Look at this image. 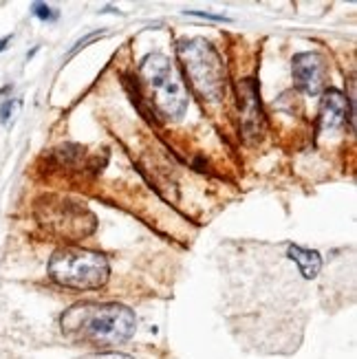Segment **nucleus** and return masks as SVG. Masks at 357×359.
Here are the masks:
<instances>
[{
	"instance_id": "7",
	"label": "nucleus",
	"mask_w": 357,
	"mask_h": 359,
	"mask_svg": "<svg viewBox=\"0 0 357 359\" xmlns=\"http://www.w3.org/2000/svg\"><path fill=\"white\" fill-rule=\"evenodd\" d=\"M289 258L298 264L304 278H316L320 273L322 260H320L318 252H314V249H304V247H298V245H291L289 247Z\"/></svg>"
},
{
	"instance_id": "6",
	"label": "nucleus",
	"mask_w": 357,
	"mask_h": 359,
	"mask_svg": "<svg viewBox=\"0 0 357 359\" xmlns=\"http://www.w3.org/2000/svg\"><path fill=\"white\" fill-rule=\"evenodd\" d=\"M346 115H349V102L342 93L333 88L324 93L322 108H320V130L322 133L337 130L346 121Z\"/></svg>"
},
{
	"instance_id": "10",
	"label": "nucleus",
	"mask_w": 357,
	"mask_h": 359,
	"mask_svg": "<svg viewBox=\"0 0 357 359\" xmlns=\"http://www.w3.org/2000/svg\"><path fill=\"white\" fill-rule=\"evenodd\" d=\"M84 359H133V357L121 355V353H97V355H88Z\"/></svg>"
},
{
	"instance_id": "12",
	"label": "nucleus",
	"mask_w": 357,
	"mask_h": 359,
	"mask_svg": "<svg viewBox=\"0 0 357 359\" xmlns=\"http://www.w3.org/2000/svg\"><path fill=\"white\" fill-rule=\"evenodd\" d=\"M7 42H9V38H5V40H0V51H3V49H5V46H7Z\"/></svg>"
},
{
	"instance_id": "4",
	"label": "nucleus",
	"mask_w": 357,
	"mask_h": 359,
	"mask_svg": "<svg viewBox=\"0 0 357 359\" xmlns=\"http://www.w3.org/2000/svg\"><path fill=\"white\" fill-rule=\"evenodd\" d=\"M142 77L157 106V111L166 117H181L188 108V90L181 80L179 71L170 65V60L152 53L142 62Z\"/></svg>"
},
{
	"instance_id": "8",
	"label": "nucleus",
	"mask_w": 357,
	"mask_h": 359,
	"mask_svg": "<svg viewBox=\"0 0 357 359\" xmlns=\"http://www.w3.org/2000/svg\"><path fill=\"white\" fill-rule=\"evenodd\" d=\"M34 15H38L40 20H53L55 18V13L51 11L49 5H42V3H36L34 5Z\"/></svg>"
},
{
	"instance_id": "11",
	"label": "nucleus",
	"mask_w": 357,
	"mask_h": 359,
	"mask_svg": "<svg viewBox=\"0 0 357 359\" xmlns=\"http://www.w3.org/2000/svg\"><path fill=\"white\" fill-rule=\"evenodd\" d=\"M192 15H198V18H208V20H225L223 15H214V13H203V11H194Z\"/></svg>"
},
{
	"instance_id": "2",
	"label": "nucleus",
	"mask_w": 357,
	"mask_h": 359,
	"mask_svg": "<svg viewBox=\"0 0 357 359\" xmlns=\"http://www.w3.org/2000/svg\"><path fill=\"white\" fill-rule=\"evenodd\" d=\"M177 53L192 88L203 100L219 102L225 93V65L214 46L203 38L181 40Z\"/></svg>"
},
{
	"instance_id": "1",
	"label": "nucleus",
	"mask_w": 357,
	"mask_h": 359,
	"mask_svg": "<svg viewBox=\"0 0 357 359\" xmlns=\"http://www.w3.org/2000/svg\"><path fill=\"white\" fill-rule=\"evenodd\" d=\"M135 313L123 304H77L62 316V331L71 339L100 348L121 344L135 333Z\"/></svg>"
},
{
	"instance_id": "3",
	"label": "nucleus",
	"mask_w": 357,
	"mask_h": 359,
	"mask_svg": "<svg viewBox=\"0 0 357 359\" xmlns=\"http://www.w3.org/2000/svg\"><path fill=\"white\" fill-rule=\"evenodd\" d=\"M108 260L88 249H60L49 262V276L69 289H100L108 280Z\"/></svg>"
},
{
	"instance_id": "9",
	"label": "nucleus",
	"mask_w": 357,
	"mask_h": 359,
	"mask_svg": "<svg viewBox=\"0 0 357 359\" xmlns=\"http://www.w3.org/2000/svg\"><path fill=\"white\" fill-rule=\"evenodd\" d=\"M20 106V102H5V106H3V111H0V121H9V117H11V113L15 111V108Z\"/></svg>"
},
{
	"instance_id": "5",
	"label": "nucleus",
	"mask_w": 357,
	"mask_h": 359,
	"mask_svg": "<svg viewBox=\"0 0 357 359\" xmlns=\"http://www.w3.org/2000/svg\"><path fill=\"white\" fill-rule=\"evenodd\" d=\"M293 82L304 95H318L324 88V77H327V65L318 53H298L293 57Z\"/></svg>"
}]
</instances>
